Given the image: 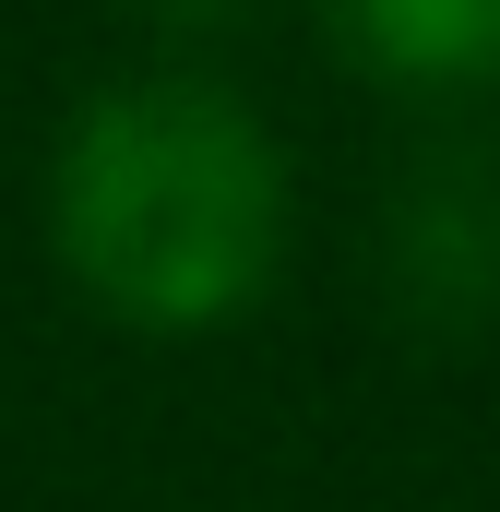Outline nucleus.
Wrapping results in <instances>:
<instances>
[{"mask_svg":"<svg viewBox=\"0 0 500 512\" xmlns=\"http://www.w3.org/2000/svg\"><path fill=\"white\" fill-rule=\"evenodd\" d=\"M143 24H179V36H215V24H239L250 0H131Z\"/></svg>","mask_w":500,"mask_h":512,"instance_id":"obj_4","label":"nucleus"},{"mask_svg":"<svg viewBox=\"0 0 500 512\" xmlns=\"http://www.w3.org/2000/svg\"><path fill=\"white\" fill-rule=\"evenodd\" d=\"M322 24L381 84H417V96L500 84V0H322Z\"/></svg>","mask_w":500,"mask_h":512,"instance_id":"obj_3","label":"nucleus"},{"mask_svg":"<svg viewBox=\"0 0 500 512\" xmlns=\"http://www.w3.org/2000/svg\"><path fill=\"white\" fill-rule=\"evenodd\" d=\"M381 286L417 334H465L500 310V155L489 143H417L381 191Z\"/></svg>","mask_w":500,"mask_h":512,"instance_id":"obj_2","label":"nucleus"},{"mask_svg":"<svg viewBox=\"0 0 500 512\" xmlns=\"http://www.w3.org/2000/svg\"><path fill=\"white\" fill-rule=\"evenodd\" d=\"M286 143L215 72H120L48 155V239L96 310L143 334H215L286 262Z\"/></svg>","mask_w":500,"mask_h":512,"instance_id":"obj_1","label":"nucleus"}]
</instances>
